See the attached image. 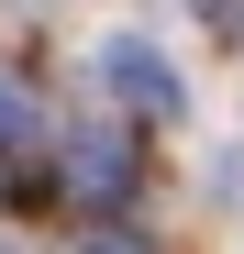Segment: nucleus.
Segmentation results:
<instances>
[{
	"label": "nucleus",
	"mask_w": 244,
	"mask_h": 254,
	"mask_svg": "<svg viewBox=\"0 0 244 254\" xmlns=\"http://www.w3.org/2000/svg\"><path fill=\"white\" fill-rule=\"evenodd\" d=\"M133 177H144V144H133V133H67V144H56V188H67L78 210H122Z\"/></svg>",
	"instance_id": "obj_1"
},
{
	"label": "nucleus",
	"mask_w": 244,
	"mask_h": 254,
	"mask_svg": "<svg viewBox=\"0 0 244 254\" xmlns=\"http://www.w3.org/2000/svg\"><path fill=\"white\" fill-rule=\"evenodd\" d=\"M100 89H111L122 111H133V122H178V111H189V89H178V66L155 56L144 33H111V45H100Z\"/></svg>",
	"instance_id": "obj_2"
},
{
	"label": "nucleus",
	"mask_w": 244,
	"mask_h": 254,
	"mask_svg": "<svg viewBox=\"0 0 244 254\" xmlns=\"http://www.w3.org/2000/svg\"><path fill=\"white\" fill-rule=\"evenodd\" d=\"M33 144H45V111H33V89H22V77H0V166H22Z\"/></svg>",
	"instance_id": "obj_3"
},
{
	"label": "nucleus",
	"mask_w": 244,
	"mask_h": 254,
	"mask_svg": "<svg viewBox=\"0 0 244 254\" xmlns=\"http://www.w3.org/2000/svg\"><path fill=\"white\" fill-rule=\"evenodd\" d=\"M89 254H155V243H144L133 221H100V232H89Z\"/></svg>",
	"instance_id": "obj_4"
},
{
	"label": "nucleus",
	"mask_w": 244,
	"mask_h": 254,
	"mask_svg": "<svg viewBox=\"0 0 244 254\" xmlns=\"http://www.w3.org/2000/svg\"><path fill=\"white\" fill-rule=\"evenodd\" d=\"M200 11H211V22H222V33H244V0H200Z\"/></svg>",
	"instance_id": "obj_5"
},
{
	"label": "nucleus",
	"mask_w": 244,
	"mask_h": 254,
	"mask_svg": "<svg viewBox=\"0 0 244 254\" xmlns=\"http://www.w3.org/2000/svg\"><path fill=\"white\" fill-rule=\"evenodd\" d=\"M222 199H244V155H222Z\"/></svg>",
	"instance_id": "obj_6"
}]
</instances>
